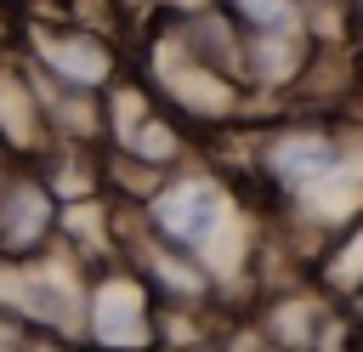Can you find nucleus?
<instances>
[{"label":"nucleus","mask_w":363,"mask_h":352,"mask_svg":"<svg viewBox=\"0 0 363 352\" xmlns=\"http://www.w3.org/2000/svg\"><path fill=\"white\" fill-rule=\"evenodd\" d=\"M261 170H267V182H272L278 193H301V199H312L318 187L352 176V148H346L335 131H323V125H295V131L267 136V148H261Z\"/></svg>","instance_id":"f03ea898"},{"label":"nucleus","mask_w":363,"mask_h":352,"mask_svg":"<svg viewBox=\"0 0 363 352\" xmlns=\"http://www.w3.org/2000/svg\"><path fill=\"white\" fill-rule=\"evenodd\" d=\"M221 227H227V193H221V182H204V176H170V182L153 187L147 233H153L164 250L199 261V255L221 238Z\"/></svg>","instance_id":"f257e3e1"},{"label":"nucleus","mask_w":363,"mask_h":352,"mask_svg":"<svg viewBox=\"0 0 363 352\" xmlns=\"http://www.w3.org/2000/svg\"><path fill=\"white\" fill-rule=\"evenodd\" d=\"M238 40H272V34H301V0H221L216 6Z\"/></svg>","instance_id":"423d86ee"},{"label":"nucleus","mask_w":363,"mask_h":352,"mask_svg":"<svg viewBox=\"0 0 363 352\" xmlns=\"http://www.w3.org/2000/svg\"><path fill=\"white\" fill-rule=\"evenodd\" d=\"M40 329L34 324H23L11 307H0V352H28V341H34Z\"/></svg>","instance_id":"0eeeda50"},{"label":"nucleus","mask_w":363,"mask_h":352,"mask_svg":"<svg viewBox=\"0 0 363 352\" xmlns=\"http://www.w3.org/2000/svg\"><path fill=\"white\" fill-rule=\"evenodd\" d=\"M0 45H6V17H0Z\"/></svg>","instance_id":"1a4fd4ad"},{"label":"nucleus","mask_w":363,"mask_h":352,"mask_svg":"<svg viewBox=\"0 0 363 352\" xmlns=\"http://www.w3.org/2000/svg\"><path fill=\"white\" fill-rule=\"evenodd\" d=\"M57 199L40 187L34 170H11L0 176V261L11 267H34L45 255V244L57 238Z\"/></svg>","instance_id":"20e7f679"},{"label":"nucleus","mask_w":363,"mask_h":352,"mask_svg":"<svg viewBox=\"0 0 363 352\" xmlns=\"http://www.w3.org/2000/svg\"><path fill=\"white\" fill-rule=\"evenodd\" d=\"M113 45L96 28H40L34 34V79L51 91H74V97H102L113 91Z\"/></svg>","instance_id":"7ed1b4c3"},{"label":"nucleus","mask_w":363,"mask_h":352,"mask_svg":"<svg viewBox=\"0 0 363 352\" xmlns=\"http://www.w3.org/2000/svg\"><path fill=\"white\" fill-rule=\"evenodd\" d=\"M28 352H62V346H57V341H40V335H34V341H28Z\"/></svg>","instance_id":"6e6552de"},{"label":"nucleus","mask_w":363,"mask_h":352,"mask_svg":"<svg viewBox=\"0 0 363 352\" xmlns=\"http://www.w3.org/2000/svg\"><path fill=\"white\" fill-rule=\"evenodd\" d=\"M323 324H329L323 295H301V290L267 301V318H261L272 352H318L323 346Z\"/></svg>","instance_id":"39448f33"}]
</instances>
